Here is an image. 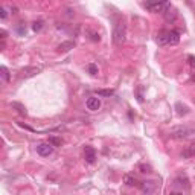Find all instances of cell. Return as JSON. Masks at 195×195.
<instances>
[{"label": "cell", "mask_w": 195, "mask_h": 195, "mask_svg": "<svg viewBox=\"0 0 195 195\" xmlns=\"http://www.w3.org/2000/svg\"><path fill=\"white\" fill-rule=\"evenodd\" d=\"M125 34H126V26L122 20H119L115 24V29H113V41L116 44H122L125 41Z\"/></svg>", "instance_id": "obj_1"}, {"label": "cell", "mask_w": 195, "mask_h": 195, "mask_svg": "<svg viewBox=\"0 0 195 195\" xmlns=\"http://www.w3.org/2000/svg\"><path fill=\"white\" fill-rule=\"evenodd\" d=\"M145 8L151 12H165V9L168 8V3H162L159 0H146Z\"/></svg>", "instance_id": "obj_2"}, {"label": "cell", "mask_w": 195, "mask_h": 195, "mask_svg": "<svg viewBox=\"0 0 195 195\" xmlns=\"http://www.w3.org/2000/svg\"><path fill=\"white\" fill-rule=\"evenodd\" d=\"M37 152L41 156V157H49L52 152H54V146L50 142H43V143H38L37 145Z\"/></svg>", "instance_id": "obj_3"}, {"label": "cell", "mask_w": 195, "mask_h": 195, "mask_svg": "<svg viewBox=\"0 0 195 195\" xmlns=\"http://www.w3.org/2000/svg\"><path fill=\"white\" fill-rule=\"evenodd\" d=\"M171 134L174 136V137L183 139V137L191 136V134H192V130H191V128H187V126H175V128H172Z\"/></svg>", "instance_id": "obj_4"}, {"label": "cell", "mask_w": 195, "mask_h": 195, "mask_svg": "<svg viewBox=\"0 0 195 195\" xmlns=\"http://www.w3.org/2000/svg\"><path fill=\"white\" fill-rule=\"evenodd\" d=\"M41 72V67H26V69L22 70V78H32V76H35L37 73H40Z\"/></svg>", "instance_id": "obj_5"}, {"label": "cell", "mask_w": 195, "mask_h": 195, "mask_svg": "<svg viewBox=\"0 0 195 195\" xmlns=\"http://www.w3.org/2000/svg\"><path fill=\"white\" fill-rule=\"evenodd\" d=\"M85 104H87V108H89L90 111H96V110H99V108H101V101H99L98 98H95V96L89 98Z\"/></svg>", "instance_id": "obj_6"}, {"label": "cell", "mask_w": 195, "mask_h": 195, "mask_svg": "<svg viewBox=\"0 0 195 195\" xmlns=\"http://www.w3.org/2000/svg\"><path fill=\"white\" fill-rule=\"evenodd\" d=\"M84 157H85V162L87 163H95V159H96V152H95V149L92 146H85L84 149Z\"/></svg>", "instance_id": "obj_7"}, {"label": "cell", "mask_w": 195, "mask_h": 195, "mask_svg": "<svg viewBox=\"0 0 195 195\" xmlns=\"http://www.w3.org/2000/svg\"><path fill=\"white\" fill-rule=\"evenodd\" d=\"M178 41H180V34L177 31H168V44L175 46L178 44Z\"/></svg>", "instance_id": "obj_8"}, {"label": "cell", "mask_w": 195, "mask_h": 195, "mask_svg": "<svg viewBox=\"0 0 195 195\" xmlns=\"http://www.w3.org/2000/svg\"><path fill=\"white\" fill-rule=\"evenodd\" d=\"M157 43L160 46H168V31H160L159 35H157Z\"/></svg>", "instance_id": "obj_9"}, {"label": "cell", "mask_w": 195, "mask_h": 195, "mask_svg": "<svg viewBox=\"0 0 195 195\" xmlns=\"http://www.w3.org/2000/svg\"><path fill=\"white\" fill-rule=\"evenodd\" d=\"M182 157L183 159H191V157H195V142L194 143H191L187 148L183 151V154H182Z\"/></svg>", "instance_id": "obj_10"}, {"label": "cell", "mask_w": 195, "mask_h": 195, "mask_svg": "<svg viewBox=\"0 0 195 195\" xmlns=\"http://www.w3.org/2000/svg\"><path fill=\"white\" fill-rule=\"evenodd\" d=\"M165 18H166V22H175L177 12L174 11L172 8H166V9H165Z\"/></svg>", "instance_id": "obj_11"}, {"label": "cell", "mask_w": 195, "mask_h": 195, "mask_svg": "<svg viewBox=\"0 0 195 195\" xmlns=\"http://www.w3.org/2000/svg\"><path fill=\"white\" fill-rule=\"evenodd\" d=\"M73 47H75V41H64V43H61L58 46V50L59 52H69L70 49H73Z\"/></svg>", "instance_id": "obj_12"}, {"label": "cell", "mask_w": 195, "mask_h": 195, "mask_svg": "<svg viewBox=\"0 0 195 195\" xmlns=\"http://www.w3.org/2000/svg\"><path fill=\"white\" fill-rule=\"evenodd\" d=\"M175 184L178 186H184V189H189V180L186 178V175H180L175 178Z\"/></svg>", "instance_id": "obj_13"}, {"label": "cell", "mask_w": 195, "mask_h": 195, "mask_svg": "<svg viewBox=\"0 0 195 195\" xmlns=\"http://www.w3.org/2000/svg\"><path fill=\"white\" fill-rule=\"evenodd\" d=\"M187 63H189V67H191V75H192V78H191V80L195 81V57H194V55H189V57H187Z\"/></svg>", "instance_id": "obj_14"}, {"label": "cell", "mask_w": 195, "mask_h": 195, "mask_svg": "<svg viewBox=\"0 0 195 195\" xmlns=\"http://www.w3.org/2000/svg\"><path fill=\"white\" fill-rule=\"evenodd\" d=\"M11 107H12V108H15V110H17V111H18V113H20L22 116L28 115V111H26V107H24V105H22L20 102H12Z\"/></svg>", "instance_id": "obj_15"}, {"label": "cell", "mask_w": 195, "mask_h": 195, "mask_svg": "<svg viewBox=\"0 0 195 195\" xmlns=\"http://www.w3.org/2000/svg\"><path fill=\"white\" fill-rule=\"evenodd\" d=\"M124 182H125L126 186H137L136 178H134V177H131V175H125V177H124Z\"/></svg>", "instance_id": "obj_16"}, {"label": "cell", "mask_w": 195, "mask_h": 195, "mask_svg": "<svg viewBox=\"0 0 195 195\" xmlns=\"http://www.w3.org/2000/svg\"><path fill=\"white\" fill-rule=\"evenodd\" d=\"M175 108H177V113H178L180 116L187 115V107H184V105H182L180 102H177V104H175Z\"/></svg>", "instance_id": "obj_17"}, {"label": "cell", "mask_w": 195, "mask_h": 195, "mask_svg": "<svg viewBox=\"0 0 195 195\" xmlns=\"http://www.w3.org/2000/svg\"><path fill=\"white\" fill-rule=\"evenodd\" d=\"M0 70H2V78H3V81H5V82H9V78H11V76H9V70L6 69L5 66H2Z\"/></svg>", "instance_id": "obj_18"}, {"label": "cell", "mask_w": 195, "mask_h": 195, "mask_svg": "<svg viewBox=\"0 0 195 195\" xmlns=\"http://www.w3.org/2000/svg\"><path fill=\"white\" fill-rule=\"evenodd\" d=\"M113 93V90H98V96H111Z\"/></svg>", "instance_id": "obj_19"}, {"label": "cell", "mask_w": 195, "mask_h": 195, "mask_svg": "<svg viewBox=\"0 0 195 195\" xmlns=\"http://www.w3.org/2000/svg\"><path fill=\"white\" fill-rule=\"evenodd\" d=\"M89 34H90V38H92L93 41H99L101 40V37L98 32H95V31H89Z\"/></svg>", "instance_id": "obj_20"}, {"label": "cell", "mask_w": 195, "mask_h": 195, "mask_svg": "<svg viewBox=\"0 0 195 195\" xmlns=\"http://www.w3.org/2000/svg\"><path fill=\"white\" fill-rule=\"evenodd\" d=\"M87 69H89V73H90V75H93V76L98 73V67H96L95 64H89V67H87Z\"/></svg>", "instance_id": "obj_21"}, {"label": "cell", "mask_w": 195, "mask_h": 195, "mask_svg": "<svg viewBox=\"0 0 195 195\" xmlns=\"http://www.w3.org/2000/svg\"><path fill=\"white\" fill-rule=\"evenodd\" d=\"M140 172H151V166L149 165H139Z\"/></svg>", "instance_id": "obj_22"}, {"label": "cell", "mask_w": 195, "mask_h": 195, "mask_svg": "<svg viewBox=\"0 0 195 195\" xmlns=\"http://www.w3.org/2000/svg\"><path fill=\"white\" fill-rule=\"evenodd\" d=\"M41 28H43V22H35L34 26H32V29H34L35 32H38V31L41 29Z\"/></svg>", "instance_id": "obj_23"}, {"label": "cell", "mask_w": 195, "mask_h": 195, "mask_svg": "<svg viewBox=\"0 0 195 195\" xmlns=\"http://www.w3.org/2000/svg\"><path fill=\"white\" fill-rule=\"evenodd\" d=\"M49 142H50L52 145H61V140L57 139V137H50V139H49Z\"/></svg>", "instance_id": "obj_24"}, {"label": "cell", "mask_w": 195, "mask_h": 195, "mask_svg": "<svg viewBox=\"0 0 195 195\" xmlns=\"http://www.w3.org/2000/svg\"><path fill=\"white\" fill-rule=\"evenodd\" d=\"M0 17H2V20H5V18H6V9H5V8H2V9H0Z\"/></svg>", "instance_id": "obj_25"}]
</instances>
